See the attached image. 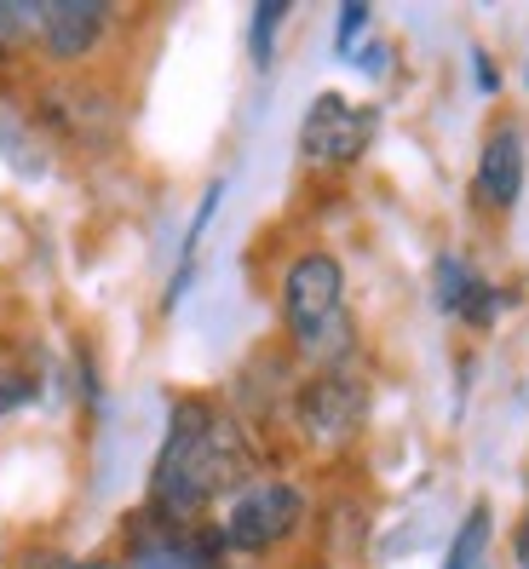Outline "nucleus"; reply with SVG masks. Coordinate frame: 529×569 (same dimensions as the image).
<instances>
[{"mask_svg": "<svg viewBox=\"0 0 529 569\" xmlns=\"http://www.w3.org/2000/svg\"><path fill=\"white\" fill-rule=\"evenodd\" d=\"M253 472H259V449H253L248 420L230 403H219V397L190 391L168 409V431H161V449L144 483V512L161 529L190 535Z\"/></svg>", "mask_w": 529, "mask_h": 569, "instance_id": "obj_1", "label": "nucleus"}, {"mask_svg": "<svg viewBox=\"0 0 529 569\" xmlns=\"http://www.w3.org/2000/svg\"><path fill=\"white\" fill-rule=\"evenodd\" d=\"M277 322L306 368L357 362V322L346 299V259L335 248H293L277 271Z\"/></svg>", "mask_w": 529, "mask_h": 569, "instance_id": "obj_2", "label": "nucleus"}, {"mask_svg": "<svg viewBox=\"0 0 529 569\" xmlns=\"http://www.w3.org/2000/svg\"><path fill=\"white\" fill-rule=\"evenodd\" d=\"M311 518V489L282 472H253L242 489H230L213 518L202 523L208 541L230 558H271L282 552Z\"/></svg>", "mask_w": 529, "mask_h": 569, "instance_id": "obj_3", "label": "nucleus"}, {"mask_svg": "<svg viewBox=\"0 0 529 569\" xmlns=\"http://www.w3.org/2000/svg\"><path fill=\"white\" fill-rule=\"evenodd\" d=\"M375 415V386L357 362L340 368H311L288 397V426L311 455H346L369 431Z\"/></svg>", "mask_w": 529, "mask_h": 569, "instance_id": "obj_4", "label": "nucleus"}, {"mask_svg": "<svg viewBox=\"0 0 529 569\" xmlns=\"http://www.w3.org/2000/svg\"><path fill=\"white\" fill-rule=\"evenodd\" d=\"M375 132H380L375 104H351L346 92H317L300 121V161L311 173H346L369 156Z\"/></svg>", "mask_w": 529, "mask_h": 569, "instance_id": "obj_5", "label": "nucleus"}, {"mask_svg": "<svg viewBox=\"0 0 529 569\" xmlns=\"http://www.w3.org/2000/svg\"><path fill=\"white\" fill-rule=\"evenodd\" d=\"M116 36V7L104 0H36V52L52 70H87Z\"/></svg>", "mask_w": 529, "mask_h": 569, "instance_id": "obj_6", "label": "nucleus"}, {"mask_svg": "<svg viewBox=\"0 0 529 569\" xmlns=\"http://www.w3.org/2000/svg\"><path fill=\"white\" fill-rule=\"evenodd\" d=\"M523 184H529V132L518 116H495L472 161V208L489 219H507L523 202Z\"/></svg>", "mask_w": 529, "mask_h": 569, "instance_id": "obj_7", "label": "nucleus"}, {"mask_svg": "<svg viewBox=\"0 0 529 569\" xmlns=\"http://www.w3.org/2000/svg\"><path fill=\"white\" fill-rule=\"evenodd\" d=\"M432 306H438L449 322L483 333V328L501 322V311L512 306V293L495 282V277H483L467 253H455V248H449V253L432 259Z\"/></svg>", "mask_w": 529, "mask_h": 569, "instance_id": "obj_8", "label": "nucleus"}, {"mask_svg": "<svg viewBox=\"0 0 529 569\" xmlns=\"http://www.w3.org/2000/svg\"><path fill=\"white\" fill-rule=\"evenodd\" d=\"M443 569H495V512H489V500L467 507V518L455 523Z\"/></svg>", "mask_w": 529, "mask_h": 569, "instance_id": "obj_9", "label": "nucleus"}, {"mask_svg": "<svg viewBox=\"0 0 529 569\" xmlns=\"http://www.w3.org/2000/svg\"><path fill=\"white\" fill-rule=\"evenodd\" d=\"M219 202H224V179H213V184L202 190V202H196V213H190V230H184V248H179V264H173L168 299H161V306H168V311L179 306V299H184V288L196 282V253H202V242H208V224H213Z\"/></svg>", "mask_w": 529, "mask_h": 569, "instance_id": "obj_10", "label": "nucleus"}, {"mask_svg": "<svg viewBox=\"0 0 529 569\" xmlns=\"http://www.w3.org/2000/svg\"><path fill=\"white\" fill-rule=\"evenodd\" d=\"M293 18L288 0H259V7L248 12V63L264 76L277 63V36H282V23Z\"/></svg>", "mask_w": 529, "mask_h": 569, "instance_id": "obj_11", "label": "nucleus"}, {"mask_svg": "<svg viewBox=\"0 0 529 569\" xmlns=\"http://www.w3.org/2000/svg\"><path fill=\"white\" fill-rule=\"evenodd\" d=\"M224 552L208 541V529H202V547L190 541V535H179V541H156V547H144L139 552V563L132 569H213Z\"/></svg>", "mask_w": 529, "mask_h": 569, "instance_id": "obj_12", "label": "nucleus"}, {"mask_svg": "<svg viewBox=\"0 0 529 569\" xmlns=\"http://www.w3.org/2000/svg\"><path fill=\"white\" fill-rule=\"evenodd\" d=\"M369 29H375V12L362 7V0H346L340 7V18H335V58H357V47L369 41Z\"/></svg>", "mask_w": 529, "mask_h": 569, "instance_id": "obj_13", "label": "nucleus"}, {"mask_svg": "<svg viewBox=\"0 0 529 569\" xmlns=\"http://www.w3.org/2000/svg\"><path fill=\"white\" fill-rule=\"evenodd\" d=\"M29 403H36V375H29L23 362L0 357V420L18 415V409H29Z\"/></svg>", "mask_w": 529, "mask_h": 569, "instance_id": "obj_14", "label": "nucleus"}, {"mask_svg": "<svg viewBox=\"0 0 529 569\" xmlns=\"http://www.w3.org/2000/svg\"><path fill=\"white\" fill-rule=\"evenodd\" d=\"M351 63H357V70H362V76H369V81H380V76L391 70V47H386L380 36H369V41H362V47H357V58H351Z\"/></svg>", "mask_w": 529, "mask_h": 569, "instance_id": "obj_15", "label": "nucleus"}, {"mask_svg": "<svg viewBox=\"0 0 529 569\" xmlns=\"http://www.w3.org/2000/svg\"><path fill=\"white\" fill-rule=\"evenodd\" d=\"M472 76H478L483 98H495V92H501V70H495V58H489L483 47H472Z\"/></svg>", "mask_w": 529, "mask_h": 569, "instance_id": "obj_16", "label": "nucleus"}, {"mask_svg": "<svg viewBox=\"0 0 529 569\" xmlns=\"http://www.w3.org/2000/svg\"><path fill=\"white\" fill-rule=\"evenodd\" d=\"M47 569H127L121 558H110V552H92V558H47Z\"/></svg>", "mask_w": 529, "mask_h": 569, "instance_id": "obj_17", "label": "nucleus"}, {"mask_svg": "<svg viewBox=\"0 0 529 569\" xmlns=\"http://www.w3.org/2000/svg\"><path fill=\"white\" fill-rule=\"evenodd\" d=\"M512 569H529V507L512 523Z\"/></svg>", "mask_w": 529, "mask_h": 569, "instance_id": "obj_18", "label": "nucleus"}]
</instances>
